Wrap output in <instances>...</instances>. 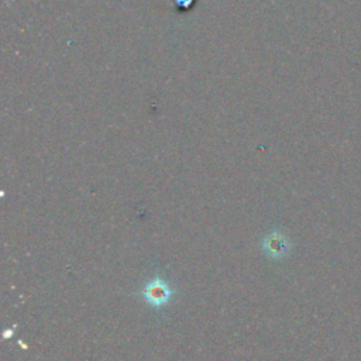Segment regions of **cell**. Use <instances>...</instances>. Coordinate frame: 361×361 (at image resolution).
I'll return each instance as SVG.
<instances>
[{
	"instance_id": "cell-1",
	"label": "cell",
	"mask_w": 361,
	"mask_h": 361,
	"mask_svg": "<svg viewBox=\"0 0 361 361\" xmlns=\"http://www.w3.org/2000/svg\"><path fill=\"white\" fill-rule=\"evenodd\" d=\"M135 295L141 298L148 307L154 310H161L173 302V299L176 298V290L166 278H164L162 275H155L148 279L141 286V289L137 290Z\"/></svg>"
},
{
	"instance_id": "cell-3",
	"label": "cell",
	"mask_w": 361,
	"mask_h": 361,
	"mask_svg": "<svg viewBox=\"0 0 361 361\" xmlns=\"http://www.w3.org/2000/svg\"><path fill=\"white\" fill-rule=\"evenodd\" d=\"M178 14H186L195 8L197 0H171Z\"/></svg>"
},
{
	"instance_id": "cell-2",
	"label": "cell",
	"mask_w": 361,
	"mask_h": 361,
	"mask_svg": "<svg viewBox=\"0 0 361 361\" xmlns=\"http://www.w3.org/2000/svg\"><path fill=\"white\" fill-rule=\"evenodd\" d=\"M261 250L262 252L271 258V259H282L290 250V243L289 240L278 230H272L269 233H267L262 238H261Z\"/></svg>"
}]
</instances>
